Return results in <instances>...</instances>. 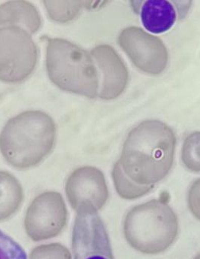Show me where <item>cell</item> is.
<instances>
[{"mask_svg":"<svg viewBox=\"0 0 200 259\" xmlns=\"http://www.w3.org/2000/svg\"><path fill=\"white\" fill-rule=\"evenodd\" d=\"M176 144L175 133L168 124L147 119L130 130L118 161L125 175L136 184L155 186L171 171Z\"/></svg>","mask_w":200,"mask_h":259,"instance_id":"cell-1","label":"cell"},{"mask_svg":"<svg viewBox=\"0 0 200 259\" xmlns=\"http://www.w3.org/2000/svg\"><path fill=\"white\" fill-rule=\"evenodd\" d=\"M57 125L48 113L28 110L12 116L0 132V152L17 169L33 167L54 148Z\"/></svg>","mask_w":200,"mask_h":259,"instance_id":"cell-2","label":"cell"},{"mask_svg":"<svg viewBox=\"0 0 200 259\" xmlns=\"http://www.w3.org/2000/svg\"><path fill=\"white\" fill-rule=\"evenodd\" d=\"M45 70L56 87L68 93L94 99L98 96L99 75L90 52L62 37L46 41Z\"/></svg>","mask_w":200,"mask_h":259,"instance_id":"cell-3","label":"cell"},{"mask_svg":"<svg viewBox=\"0 0 200 259\" xmlns=\"http://www.w3.org/2000/svg\"><path fill=\"white\" fill-rule=\"evenodd\" d=\"M123 230L126 241L133 249L142 254H160L177 239L178 218L166 201L150 200L129 210Z\"/></svg>","mask_w":200,"mask_h":259,"instance_id":"cell-4","label":"cell"},{"mask_svg":"<svg viewBox=\"0 0 200 259\" xmlns=\"http://www.w3.org/2000/svg\"><path fill=\"white\" fill-rule=\"evenodd\" d=\"M39 49L33 35L17 26L0 28V81L22 82L36 69Z\"/></svg>","mask_w":200,"mask_h":259,"instance_id":"cell-5","label":"cell"},{"mask_svg":"<svg viewBox=\"0 0 200 259\" xmlns=\"http://www.w3.org/2000/svg\"><path fill=\"white\" fill-rule=\"evenodd\" d=\"M118 42L132 63L142 72L157 75L166 69L169 57L165 43L143 28H124L118 35Z\"/></svg>","mask_w":200,"mask_h":259,"instance_id":"cell-6","label":"cell"},{"mask_svg":"<svg viewBox=\"0 0 200 259\" xmlns=\"http://www.w3.org/2000/svg\"><path fill=\"white\" fill-rule=\"evenodd\" d=\"M72 259H114L107 230L97 212H77Z\"/></svg>","mask_w":200,"mask_h":259,"instance_id":"cell-7","label":"cell"},{"mask_svg":"<svg viewBox=\"0 0 200 259\" xmlns=\"http://www.w3.org/2000/svg\"><path fill=\"white\" fill-rule=\"evenodd\" d=\"M67 195L72 207L78 211L97 212L109 198L104 174L94 166L77 168L68 179Z\"/></svg>","mask_w":200,"mask_h":259,"instance_id":"cell-8","label":"cell"},{"mask_svg":"<svg viewBox=\"0 0 200 259\" xmlns=\"http://www.w3.org/2000/svg\"><path fill=\"white\" fill-rule=\"evenodd\" d=\"M66 220V207L60 194L46 192L33 200L28 207L26 231L34 241L49 239L60 233Z\"/></svg>","mask_w":200,"mask_h":259,"instance_id":"cell-9","label":"cell"},{"mask_svg":"<svg viewBox=\"0 0 200 259\" xmlns=\"http://www.w3.org/2000/svg\"><path fill=\"white\" fill-rule=\"evenodd\" d=\"M90 54L99 75L98 98L112 101L127 89L129 72L127 66L115 48L106 44L92 48Z\"/></svg>","mask_w":200,"mask_h":259,"instance_id":"cell-10","label":"cell"},{"mask_svg":"<svg viewBox=\"0 0 200 259\" xmlns=\"http://www.w3.org/2000/svg\"><path fill=\"white\" fill-rule=\"evenodd\" d=\"M192 3L170 0L133 1L132 7L140 17L146 31L162 34L171 29L179 19L187 14Z\"/></svg>","mask_w":200,"mask_h":259,"instance_id":"cell-11","label":"cell"},{"mask_svg":"<svg viewBox=\"0 0 200 259\" xmlns=\"http://www.w3.org/2000/svg\"><path fill=\"white\" fill-rule=\"evenodd\" d=\"M7 26L19 27L33 35L42 27V17L32 3L8 1L0 4V28Z\"/></svg>","mask_w":200,"mask_h":259,"instance_id":"cell-12","label":"cell"},{"mask_svg":"<svg viewBox=\"0 0 200 259\" xmlns=\"http://www.w3.org/2000/svg\"><path fill=\"white\" fill-rule=\"evenodd\" d=\"M22 189L17 179L6 171L0 170V221L18 210L22 198Z\"/></svg>","mask_w":200,"mask_h":259,"instance_id":"cell-13","label":"cell"},{"mask_svg":"<svg viewBox=\"0 0 200 259\" xmlns=\"http://www.w3.org/2000/svg\"><path fill=\"white\" fill-rule=\"evenodd\" d=\"M42 4L48 18L61 24L72 22L83 9L88 8V2L85 1H43Z\"/></svg>","mask_w":200,"mask_h":259,"instance_id":"cell-14","label":"cell"},{"mask_svg":"<svg viewBox=\"0 0 200 259\" xmlns=\"http://www.w3.org/2000/svg\"><path fill=\"white\" fill-rule=\"evenodd\" d=\"M112 177L117 193L124 199H137L151 192L155 188V186H141L132 181L125 175L118 161L114 164Z\"/></svg>","mask_w":200,"mask_h":259,"instance_id":"cell-15","label":"cell"},{"mask_svg":"<svg viewBox=\"0 0 200 259\" xmlns=\"http://www.w3.org/2000/svg\"><path fill=\"white\" fill-rule=\"evenodd\" d=\"M181 160L186 169L200 172V131L189 133L183 141Z\"/></svg>","mask_w":200,"mask_h":259,"instance_id":"cell-16","label":"cell"},{"mask_svg":"<svg viewBox=\"0 0 200 259\" xmlns=\"http://www.w3.org/2000/svg\"><path fill=\"white\" fill-rule=\"evenodd\" d=\"M30 259H71L69 251L60 244L40 245L34 248Z\"/></svg>","mask_w":200,"mask_h":259,"instance_id":"cell-17","label":"cell"},{"mask_svg":"<svg viewBox=\"0 0 200 259\" xmlns=\"http://www.w3.org/2000/svg\"><path fill=\"white\" fill-rule=\"evenodd\" d=\"M0 259H27L22 247L0 230Z\"/></svg>","mask_w":200,"mask_h":259,"instance_id":"cell-18","label":"cell"},{"mask_svg":"<svg viewBox=\"0 0 200 259\" xmlns=\"http://www.w3.org/2000/svg\"><path fill=\"white\" fill-rule=\"evenodd\" d=\"M187 204L192 214L200 221V178L195 180L189 187Z\"/></svg>","mask_w":200,"mask_h":259,"instance_id":"cell-19","label":"cell"},{"mask_svg":"<svg viewBox=\"0 0 200 259\" xmlns=\"http://www.w3.org/2000/svg\"><path fill=\"white\" fill-rule=\"evenodd\" d=\"M193 259H200V253H198V254H197V255L195 256V257H194Z\"/></svg>","mask_w":200,"mask_h":259,"instance_id":"cell-20","label":"cell"}]
</instances>
